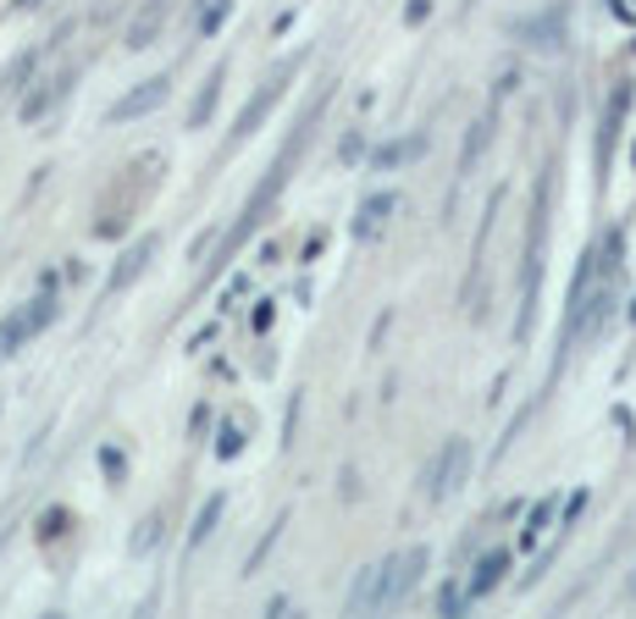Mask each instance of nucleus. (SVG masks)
<instances>
[{"label": "nucleus", "mask_w": 636, "mask_h": 619, "mask_svg": "<svg viewBox=\"0 0 636 619\" xmlns=\"http://www.w3.org/2000/svg\"><path fill=\"white\" fill-rule=\"evenodd\" d=\"M321 111H326V89H321L316 100L305 106V117L294 122V134L283 139V150L272 155V166H266V177L255 183V194L244 199V210H238V222L216 238V255H211V266H205V283H216L222 272H227V261L249 244V233H261V222L272 216V205H277V194H283V183L294 177V166H300V155L311 150V139H316V122H321Z\"/></svg>", "instance_id": "obj_1"}, {"label": "nucleus", "mask_w": 636, "mask_h": 619, "mask_svg": "<svg viewBox=\"0 0 636 619\" xmlns=\"http://www.w3.org/2000/svg\"><path fill=\"white\" fill-rule=\"evenodd\" d=\"M548 205H554V166L537 177V194H531V227H526V255H520V315H515V343H531V332H537L542 249H548Z\"/></svg>", "instance_id": "obj_2"}, {"label": "nucleus", "mask_w": 636, "mask_h": 619, "mask_svg": "<svg viewBox=\"0 0 636 619\" xmlns=\"http://www.w3.org/2000/svg\"><path fill=\"white\" fill-rule=\"evenodd\" d=\"M305 56H311V50H294V56H283V61H277V67H272L261 83H255V95L244 100V111H238V122H233V134H227V145H222V150L233 155L244 139H249V134H261V128H266V117L277 111L283 89H288V83H294V72L305 67Z\"/></svg>", "instance_id": "obj_3"}, {"label": "nucleus", "mask_w": 636, "mask_h": 619, "mask_svg": "<svg viewBox=\"0 0 636 619\" xmlns=\"http://www.w3.org/2000/svg\"><path fill=\"white\" fill-rule=\"evenodd\" d=\"M632 78H620L615 89H609V106H604V117H598V139H593V171H598V188H609V166H615V145H620V134H626V111H632Z\"/></svg>", "instance_id": "obj_4"}, {"label": "nucleus", "mask_w": 636, "mask_h": 619, "mask_svg": "<svg viewBox=\"0 0 636 619\" xmlns=\"http://www.w3.org/2000/svg\"><path fill=\"white\" fill-rule=\"evenodd\" d=\"M471 464H477L471 443H466V438H449V443L427 460V470H421V492H427V503H443V498L471 475Z\"/></svg>", "instance_id": "obj_5"}, {"label": "nucleus", "mask_w": 636, "mask_h": 619, "mask_svg": "<svg viewBox=\"0 0 636 619\" xmlns=\"http://www.w3.org/2000/svg\"><path fill=\"white\" fill-rule=\"evenodd\" d=\"M72 83H78V67H61L56 78H39V83H33V89L22 95L17 117H22L28 128H33V122H45V117H50V111H56V106H61V100L72 95Z\"/></svg>", "instance_id": "obj_6"}, {"label": "nucleus", "mask_w": 636, "mask_h": 619, "mask_svg": "<svg viewBox=\"0 0 636 619\" xmlns=\"http://www.w3.org/2000/svg\"><path fill=\"white\" fill-rule=\"evenodd\" d=\"M565 33H570V6L565 0L537 11V17H526V22H515V39H526L537 50H565Z\"/></svg>", "instance_id": "obj_7"}, {"label": "nucleus", "mask_w": 636, "mask_h": 619, "mask_svg": "<svg viewBox=\"0 0 636 619\" xmlns=\"http://www.w3.org/2000/svg\"><path fill=\"white\" fill-rule=\"evenodd\" d=\"M156 249H160V238L156 233H145V238H134L123 255H117V266H111V277H106V294L117 299L123 288H134L145 272H150V261H156Z\"/></svg>", "instance_id": "obj_8"}, {"label": "nucleus", "mask_w": 636, "mask_h": 619, "mask_svg": "<svg viewBox=\"0 0 636 619\" xmlns=\"http://www.w3.org/2000/svg\"><path fill=\"white\" fill-rule=\"evenodd\" d=\"M166 95H172V78L166 72H156V78H145V83H134L106 117L111 122H139V117H150V111H160L166 106Z\"/></svg>", "instance_id": "obj_9"}, {"label": "nucleus", "mask_w": 636, "mask_h": 619, "mask_svg": "<svg viewBox=\"0 0 636 619\" xmlns=\"http://www.w3.org/2000/svg\"><path fill=\"white\" fill-rule=\"evenodd\" d=\"M503 576H509V548H487L477 564H471V576L460 581V592H466V609L481 603V598H492L498 587H503Z\"/></svg>", "instance_id": "obj_10"}, {"label": "nucleus", "mask_w": 636, "mask_h": 619, "mask_svg": "<svg viewBox=\"0 0 636 619\" xmlns=\"http://www.w3.org/2000/svg\"><path fill=\"white\" fill-rule=\"evenodd\" d=\"M427 564H432L427 548H404V553L388 559V609H399V603L415 592V581L427 576Z\"/></svg>", "instance_id": "obj_11"}, {"label": "nucleus", "mask_w": 636, "mask_h": 619, "mask_svg": "<svg viewBox=\"0 0 636 619\" xmlns=\"http://www.w3.org/2000/svg\"><path fill=\"white\" fill-rule=\"evenodd\" d=\"M376 609H388V559L360 564V576L349 587V615H376Z\"/></svg>", "instance_id": "obj_12"}, {"label": "nucleus", "mask_w": 636, "mask_h": 619, "mask_svg": "<svg viewBox=\"0 0 636 619\" xmlns=\"http://www.w3.org/2000/svg\"><path fill=\"white\" fill-rule=\"evenodd\" d=\"M166 22H172V0H145V6L134 11V22H128L123 45H128V50H150L160 33H166Z\"/></svg>", "instance_id": "obj_13"}, {"label": "nucleus", "mask_w": 636, "mask_h": 619, "mask_svg": "<svg viewBox=\"0 0 636 619\" xmlns=\"http://www.w3.org/2000/svg\"><path fill=\"white\" fill-rule=\"evenodd\" d=\"M393 205H399V199H393L388 188H371V194H365V199L354 205V222H349V233H354L360 244H371V238L382 233V222L393 216Z\"/></svg>", "instance_id": "obj_14"}, {"label": "nucleus", "mask_w": 636, "mask_h": 619, "mask_svg": "<svg viewBox=\"0 0 636 619\" xmlns=\"http://www.w3.org/2000/svg\"><path fill=\"white\" fill-rule=\"evenodd\" d=\"M222 83H227V67H211V78L199 83V95H194V106H188L183 128H205V122L216 117V106H222Z\"/></svg>", "instance_id": "obj_15"}, {"label": "nucleus", "mask_w": 636, "mask_h": 619, "mask_svg": "<svg viewBox=\"0 0 636 619\" xmlns=\"http://www.w3.org/2000/svg\"><path fill=\"white\" fill-rule=\"evenodd\" d=\"M222 514H227V492H211V498L199 503V514H194V525H188V553H194V548H205V542L216 537V525H222Z\"/></svg>", "instance_id": "obj_16"}, {"label": "nucleus", "mask_w": 636, "mask_h": 619, "mask_svg": "<svg viewBox=\"0 0 636 619\" xmlns=\"http://www.w3.org/2000/svg\"><path fill=\"white\" fill-rule=\"evenodd\" d=\"M249 426H255V415L249 421H238V415H227L222 426H216V460L222 464H233L244 449H249Z\"/></svg>", "instance_id": "obj_17"}, {"label": "nucleus", "mask_w": 636, "mask_h": 619, "mask_svg": "<svg viewBox=\"0 0 636 619\" xmlns=\"http://www.w3.org/2000/svg\"><path fill=\"white\" fill-rule=\"evenodd\" d=\"M421 150H427V139H421V134H410V139H388V145H376V150H371V171H393V166L415 160Z\"/></svg>", "instance_id": "obj_18"}, {"label": "nucleus", "mask_w": 636, "mask_h": 619, "mask_svg": "<svg viewBox=\"0 0 636 619\" xmlns=\"http://www.w3.org/2000/svg\"><path fill=\"white\" fill-rule=\"evenodd\" d=\"M233 6H238V0H194V11H188V22H194V33H199V39H211V33H222V22L233 17Z\"/></svg>", "instance_id": "obj_19"}, {"label": "nucleus", "mask_w": 636, "mask_h": 619, "mask_svg": "<svg viewBox=\"0 0 636 619\" xmlns=\"http://www.w3.org/2000/svg\"><path fill=\"white\" fill-rule=\"evenodd\" d=\"M492 128H498V106H487V117H481L477 128L466 134V145H460V177H466V171L481 160V150L492 145Z\"/></svg>", "instance_id": "obj_20"}, {"label": "nucleus", "mask_w": 636, "mask_h": 619, "mask_svg": "<svg viewBox=\"0 0 636 619\" xmlns=\"http://www.w3.org/2000/svg\"><path fill=\"white\" fill-rule=\"evenodd\" d=\"M554 514H559V492H548V498H537V503H531V514H526V531H520V548H537V542H542V531L554 525Z\"/></svg>", "instance_id": "obj_21"}, {"label": "nucleus", "mask_w": 636, "mask_h": 619, "mask_svg": "<svg viewBox=\"0 0 636 619\" xmlns=\"http://www.w3.org/2000/svg\"><path fill=\"white\" fill-rule=\"evenodd\" d=\"M72 531V509H61V503H50V509H39V520H33V542L39 548H50V542H61Z\"/></svg>", "instance_id": "obj_22"}, {"label": "nucleus", "mask_w": 636, "mask_h": 619, "mask_svg": "<svg viewBox=\"0 0 636 619\" xmlns=\"http://www.w3.org/2000/svg\"><path fill=\"white\" fill-rule=\"evenodd\" d=\"M33 337V326H28V315H22V305L11 310V315H0V360H11L22 343Z\"/></svg>", "instance_id": "obj_23"}, {"label": "nucleus", "mask_w": 636, "mask_h": 619, "mask_svg": "<svg viewBox=\"0 0 636 619\" xmlns=\"http://www.w3.org/2000/svg\"><path fill=\"white\" fill-rule=\"evenodd\" d=\"M95 464H100L106 487H128V454H123L117 443H100V449H95Z\"/></svg>", "instance_id": "obj_24"}, {"label": "nucleus", "mask_w": 636, "mask_h": 619, "mask_svg": "<svg viewBox=\"0 0 636 619\" xmlns=\"http://www.w3.org/2000/svg\"><path fill=\"white\" fill-rule=\"evenodd\" d=\"M33 72H39V50H22V56H11V67H6V78H0V89H28L33 83Z\"/></svg>", "instance_id": "obj_25"}, {"label": "nucleus", "mask_w": 636, "mask_h": 619, "mask_svg": "<svg viewBox=\"0 0 636 619\" xmlns=\"http://www.w3.org/2000/svg\"><path fill=\"white\" fill-rule=\"evenodd\" d=\"M160 531H166V514H160V509H150V514H145V520L134 525V537H128V548H134V553H150V548H156V542H160Z\"/></svg>", "instance_id": "obj_26"}, {"label": "nucleus", "mask_w": 636, "mask_h": 619, "mask_svg": "<svg viewBox=\"0 0 636 619\" xmlns=\"http://www.w3.org/2000/svg\"><path fill=\"white\" fill-rule=\"evenodd\" d=\"M283 525H288V514H277V520H272V525H266V537H261V542H255V553H249V559H244V570H249V576H255V570H261V564H266V553H272V548H277V537H283Z\"/></svg>", "instance_id": "obj_27"}, {"label": "nucleus", "mask_w": 636, "mask_h": 619, "mask_svg": "<svg viewBox=\"0 0 636 619\" xmlns=\"http://www.w3.org/2000/svg\"><path fill=\"white\" fill-rule=\"evenodd\" d=\"M438 615H466V592H460V581H443V592H438Z\"/></svg>", "instance_id": "obj_28"}, {"label": "nucleus", "mask_w": 636, "mask_h": 619, "mask_svg": "<svg viewBox=\"0 0 636 619\" xmlns=\"http://www.w3.org/2000/svg\"><path fill=\"white\" fill-rule=\"evenodd\" d=\"M272 321H277V299H255V310H249V326L266 337V332H272Z\"/></svg>", "instance_id": "obj_29"}, {"label": "nucleus", "mask_w": 636, "mask_h": 619, "mask_svg": "<svg viewBox=\"0 0 636 619\" xmlns=\"http://www.w3.org/2000/svg\"><path fill=\"white\" fill-rule=\"evenodd\" d=\"M211 421H216V410H211V404H194V415H188V438H194V443H205Z\"/></svg>", "instance_id": "obj_30"}, {"label": "nucleus", "mask_w": 636, "mask_h": 619, "mask_svg": "<svg viewBox=\"0 0 636 619\" xmlns=\"http://www.w3.org/2000/svg\"><path fill=\"white\" fill-rule=\"evenodd\" d=\"M360 155H365V134H360V128H349V134H343V145H337V160H360Z\"/></svg>", "instance_id": "obj_31"}, {"label": "nucleus", "mask_w": 636, "mask_h": 619, "mask_svg": "<svg viewBox=\"0 0 636 619\" xmlns=\"http://www.w3.org/2000/svg\"><path fill=\"white\" fill-rule=\"evenodd\" d=\"M128 233V216H106V222H95V238H123Z\"/></svg>", "instance_id": "obj_32"}, {"label": "nucleus", "mask_w": 636, "mask_h": 619, "mask_svg": "<svg viewBox=\"0 0 636 619\" xmlns=\"http://www.w3.org/2000/svg\"><path fill=\"white\" fill-rule=\"evenodd\" d=\"M427 17H432V0H404V22L410 28H421Z\"/></svg>", "instance_id": "obj_33"}, {"label": "nucleus", "mask_w": 636, "mask_h": 619, "mask_svg": "<svg viewBox=\"0 0 636 619\" xmlns=\"http://www.w3.org/2000/svg\"><path fill=\"white\" fill-rule=\"evenodd\" d=\"M581 509H587V492H576V498H570V503H565V531H570V525H576V520H581Z\"/></svg>", "instance_id": "obj_34"}, {"label": "nucleus", "mask_w": 636, "mask_h": 619, "mask_svg": "<svg viewBox=\"0 0 636 619\" xmlns=\"http://www.w3.org/2000/svg\"><path fill=\"white\" fill-rule=\"evenodd\" d=\"M321 244H326V233H311V238H305V249H300V255H305V261H316V255H321Z\"/></svg>", "instance_id": "obj_35"}, {"label": "nucleus", "mask_w": 636, "mask_h": 619, "mask_svg": "<svg viewBox=\"0 0 636 619\" xmlns=\"http://www.w3.org/2000/svg\"><path fill=\"white\" fill-rule=\"evenodd\" d=\"M609 11H615V17L626 22V17H632V0H609Z\"/></svg>", "instance_id": "obj_36"}, {"label": "nucleus", "mask_w": 636, "mask_h": 619, "mask_svg": "<svg viewBox=\"0 0 636 619\" xmlns=\"http://www.w3.org/2000/svg\"><path fill=\"white\" fill-rule=\"evenodd\" d=\"M33 6H39V0H11V11H33Z\"/></svg>", "instance_id": "obj_37"}, {"label": "nucleus", "mask_w": 636, "mask_h": 619, "mask_svg": "<svg viewBox=\"0 0 636 619\" xmlns=\"http://www.w3.org/2000/svg\"><path fill=\"white\" fill-rule=\"evenodd\" d=\"M632 326H636V299H632Z\"/></svg>", "instance_id": "obj_38"}]
</instances>
